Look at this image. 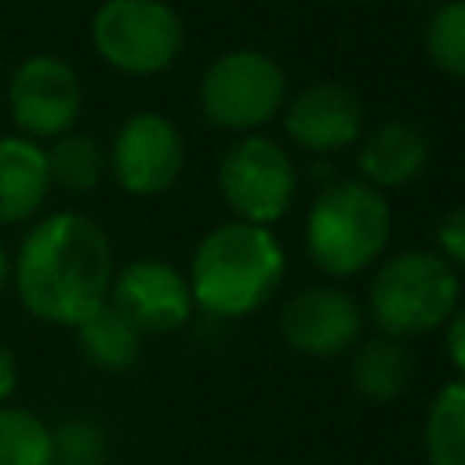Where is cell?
I'll return each instance as SVG.
<instances>
[{
    "mask_svg": "<svg viewBox=\"0 0 465 465\" xmlns=\"http://www.w3.org/2000/svg\"><path fill=\"white\" fill-rule=\"evenodd\" d=\"M113 272L109 232L84 211H54L29 222L11 254L18 305L33 320L69 331L109 302Z\"/></svg>",
    "mask_w": 465,
    "mask_h": 465,
    "instance_id": "6da1fadb",
    "label": "cell"
},
{
    "mask_svg": "<svg viewBox=\"0 0 465 465\" xmlns=\"http://www.w3.org/2000/svg\"><path fill=\"white\" fill-rule=\"evenodd\" d=\"M287 254L272 229L229 218L200 236L189 258V291L203 316L243 320L283 283Z\"/></svg>",
    "mask_w": 465,
    "mask_h": 465,
    "instance_id": "7a4b0ae2",
    "label": "cell"
},
{
    "mask_svg": "<svg viewBox=\"0 0 465 465\" xmlns=\"http://www.w3.org/2000/svg\"><path fill=\"white\" fill-rule=\"evenodd\" d=\"M392 240V211L385 193L360 178H334L320 185L305 211L302 243L309 262L331 280L371 272Z\"/></svg>",
    "mask_w": 465,
    "mask_h": 465,
    "instance_id": "3957f363",
    "label": "cell"
},
{
    "mask_svg": "<svg viewBox=\"0 0 465 465\" xmlns=\"http://www.w3.org/2000/svg\"><path fill=\"white\" fill-rule=\"evenodd\" d=\"M461 305V272L432 247H407L374 265L363 316L374 334L411 341L440 331Z\"/></svg>",
    "mask_w": 465,
    "mask_h": 465,
    "instance_id": "277c9868",
    "label": "cell"
},
{
    "mask_svg": "<svg viewBox=\"0 0 465 465\" xmlns=\"http://www.w3.org/2000/svg\"><path fill=\"white\" fill-rule=\"evenodd\" d=\"M283 65L258 47L222 51L196 84L200 113L211 127L236 134H258L287 105Z\"/></svg>",
    "mask_w": 465,
    "mask_h": 465,
    "instance_id": "5b68a950",
    "label": "cell"
},
{
    "mask_svg": "<svg viewBox=\"0 0 465 465\" xmlns=\"http://www.w3.org/2000/svg\"><path fill=\"white\" fill-rule=\"evenodd\" d=\"M91 47L124 76H160L185 51V22L167 0H102L91 15Z\"/></svg>",
    "mask_w": 465,
    "mask_h": 465,
    "instance_id": "8992f818",
    "label": "cell"
},
{
    "mask_svg": "<svg viewBox=\"0 0 465 465\" xmlns=\"http://www.w3.org/2000/svg\"><path fill=\"white\" fill-rule=\"evenodd\" d=\"M218 196L232 218L272 229L298 196V167L269 134H236L218 156Z\"/></svg>",
    "mask_w": 465,
    "mask_h": 465,
    "instance_id": "52a82bcc",
    "label": "cell"
},
{
    "mask_svg": "<svg viewBox=\"0 0 465 465\" xmlns=\"http://www.w3.org/2000/svg\"><path fill=\"white\" fill-rule=\"evenodd\" d=\"M7 113L15 134H25L40 145L76 131V120L84 113L80 73L73 69V62L51 51L22 58L7 80Z\"/></svg>",
    "mask_w": 465,
    "mask_h": 465,
    "instance_id": "ba28073f",
    "label": "cell"
},
{
    "mask_svg": "<svg viewBox=\"0 0 465 465\" xmlns=\"http://www.w3.org/2000/svg\"><path fill=\"white\" fill-rule=\"evenodd\" d=\"M105 160H109V178L127 196L156 200L171 193L185 171V138L171 116L142 109L116 127Z\"/></svg>",
    "mask_w": 465,
    "mask_h": 465,
    "instance_id": "9c48e42d",
    "label": "cell"
},
{
    "mask_svg": "<svg viewBox=\"0 0 465 465\" xmlns=\"http://www.w3.org/2000/svg\"><path fill=\"white\" fill-rule=\"evenodd\" d=\"M367 316L356 294L338 283H309L283 298L276 312L280 341L309 360H338L349 356L363 338Z\"/></svg>",
    "mask_w": 465,
    "mask_h": 465,
    "instance_id": "30bf717a",
    "label": "cell"
},
{
    "mask_svg": "<svg viewBox=\"0 0 465 465\" xmlns=\"http://www.w3.org/2000/svg\"><path fill=\"white\" fill-rule=\"evenodd\" d=\"M109 305L120 309L142 334H174L189 327L196 302L178 265L163 258H131L113 272Z\"/></svg>",
    "mask_w": 465,
    "mask_h": 465,
    "instance_id": "8fae6325",
    "label": "cell"
},
{
    "mask_svg": "<svg viewBox=\"0 0 465 465\" xmlns=\"http://www.w3.org/2000/svg\"><path fill=\"white\" fill-rule=\"evenodd\" d=\"M283 134L294 149L312 156H331L360 142L367 131L363 102L345 84H309L294 91L283 105Z\"/></svg>",
    "mask_w": 465,
    "mask_h": 465,
    "instance_id": "7c38bea8",
    "label": "cell"
},
{
    "mask_svg": "<svg viewBox=\"0 0 465 465\" xmlns=\"http://www.w3.org/2000/svg\"><path fill=\"white\" fill-rule=\"evenodd\" d=\"M432 160V142L414 120H381L356 142V171L378 193L414 185Z\"/></svg>",
    "mask_w": 465,
    "mask_h": 465,
    "instance_id": "4fadbf2b",
    "label": "cell"
},
{
    "mask_svg": "<svg viewBox=\"0 0 465 465\" xmlns=\"http://www.w3.org/2000/svg\"><path fill=\"white\" fill-rule=\"evenodd\" d=\"M47 196V149L25 134H0V225L36 222Z\"/></svg>",
    "mask_w": 465,
    "mask_h": 465,
    "instance_id": "5bb4252c",
    "label": "cell"
},
{
    "mask_svg": "<svg viewBox=\"0 0 465 465\" xmlns=\"http://www.w3.org/2000/svg\"><path fill=\"white\" fill-rule=\"evenodd\" d=\"M414 378V356L407 341L371 334L352 345L349 356V385L367 403H392Z\"/></svg>",
    "mask_w": 465,
    "mask_h": 465,
    "instance_id": "9a60e30c",
    "label": "cell"
},
{
    "mask_svg": "<svg viewBox=\"0 0 465 465\" xmlns=\"http://www.w3.org/2000/svg\"><path fill=\"white\" fill-rule=\"evenodd\" d=\"M76 331V349L80 356L94 367V371H105V374H124L138 363L142 356V331L120 312L113 309L109 302L102 309H94L84 323L73 327Z\"/></svg>",
    "mask_w": 465,
    "mask_h": 465,
    "instance_id": "2e32d148",
    "label": "cell"
},
{
    "mask_svg": "<svg viewBox=\"0 0 465 465\" xmlns=\"http://www.w3.org/2000/svg\"><path fill=\"white\" fill-rule=\"evenodd\" d=\"M47 174H51V189H62L69 196L94 193L102 185V178L109 174L102 142L87 131H69V134L54 138L47 145Z\"/></svg>",
    "mask_w": 465,
    "mask_h": 465,
    "instance_id": "e0dca14e",
    "label": "cell"
},
{
    "mask_svg": "<svg viewBox=\"0 0 465 465\" xmlns=\"http://www.w3.org/2000/svg\"><path fill=\"white\" fill-rule=\"evenodd\" d=\"M421 450L429 465H465V378L447 381L421 425Z\"/></svg>",
    "mask_w": 465,
    "mask_h": 465,
    "instance_id": "ac0fdd59",
    "label": "cell"
},
{
    "mask_svg": "<svg viewBox=\"0 0 465 465\" xmlns=\"http://www.w3.org/2000/svg\"><path fill=\"white\" fill-rule=\"evenodd\" d=\"M0 465H58L51 425L18 403L0 407Z\"/></svg>",
    "mask_w": 465,
    "mask_h": 465,
    "instance_id": "d6986e66",
    "label": "cell"
},
{
    "mask_svg": "<svg viewBox=\"0 0 465 465\" xmlns=\"http://www.w3.org/2000/svg\"><path fill=\"white\" fill-rule=\"evenodd\" d=\"M421 47L436 73L465 84V0H443L429 11Z\"/></svg>",
    "mask_w": 465,
    "mask_h": 465,
    "instance_id": "ffe728a7",
    "label": "cell"
},
{
    "mask_svg": "<svg viewBox=\"0 0 465 465\" xmlns=\"http://www.w3.org/2000/svg\"><path fill=\"white\" fill-rule=\"evenodd\" d=\"M51 440L58 465H102L109 458V436L87 414L65 418L58 429H51Z\"/></svg>",
    "mask_w": 465,
    "mask_h": 465,
    "instance_id": "44dd1931",
    "label": "cell"
},
{
    "mask_svg": "<svg viewBox=\"0 0 465 465\" xmlns=\"http://www.w3.org/2000/svg\"><path fill=\"white\" fill-rule=\"evenodd\" d=\"M440 258H447L458 272L465 269V203L450 207L440 225H436V247H432Z\"/></svg>",
    "mask_w": 465,
    "mask_h": 465,
    "instance_id": "7402d4cb",
    "label": "cell"
},
{
    "mask_svg": "<svg viewBox=\"0 0 465 465\" xmlns=\"http://www.w3.org/2000/svg\"><path fill=\"white\" fill-rule=\"evenodd\" d=\"M440 331H443V352L450 367L458 371V378H465V305H458Z\"/></svg>",
    "mask_w": 465,
    "mask_h": 465,
    "instance_id": "603a6c76",
    "label": "cell"
},
{
    "mask_svg": "<svg viewBox=\"0 0 465 465\" xmlns=\"http://www.w3.org/2000/svg\"><path fill=\"white\" fill-rule=\"evenodd\" d=\"M15 389H18V360H15V352L0 341V407L11 403Z\"/></svg>",
    "mask_w": 465,
    "mask_h": 465,
    "instance_id": "cb8c5ba5",
    "label": "cell"
},
{
    "mask_svg": "<svg viewBox=\"0 0 465 465\" xmlns=\"http://www.w3.org/2000/svg\"><path fill=\"white\" fill-rule=\"evenodd\" d=\"M7 283H11V251H7V243L0 240V294H4Z\"/></svg>",
    "mask_w": 465,
    "mask_h": 465,
    "instance_id": "d4e9b609",
    "label": "cell"
},
{
    "mask_svg": "<svg viewBox=\"0 0 465 465\" xmlns=\"http://www.w3.org/2000/svg\"><path fill=\"white\" fill-rule=\"evenodd\" d=\"M338 4H360V0H338Z\"/></svg>",
    "mask_w": 465,
    "mask_h": 465,
    "instance_id": "484cf974",
    "label": "cell"
}]
</instances>
